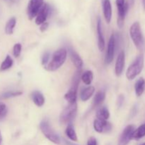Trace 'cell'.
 <instances>
[{"label":"cell","instance_id":"obj_26","mask_svg":"<svg viewBox=\"0 0 145 145\" xmlns=\"http://www.w3.org/2000/svg\"><path fill=\"white\" fill-rule=\"evenodd\" d=\"M82 80L86 85H90L93 79V74L92 71L88 70L82 74Z\"/></svg>","mask_w":145,"mask_h":145},{"label":"cell","instance_id":"obj_27","mask_svg":"<svg viewBox=\"0 0 145 145\" xmlns=\"http://www.w3.org/2000/svg\"><path fill=\"white\" fill-rule=\"evenodd\" d=\"M22 93V91H6L2 93L0 96V99H7L16 97V96H21Z\"/></svg>","mask_w":145,"mask_h":145},{"label":"cell","instance_id":"obj_5","mask_svg":"<svg viewBox=\"0 0 145 145\" xmlns=\"http://www.w3.org/2000/svg\"><path fill=\"white\" fill-rule=\"evenodd\" d=\"M40 128L41 132L48 140L56 144H60V139L50 125L49 122L47 120H43L40 123Z\"/></svg>","mask_w":145,"mask_h":145},{"label":"cell","instance_id":"obj_18","mask_svg":"<svg viewBox=\"0 0 145 145\" xmlns=\"http://www.w3.org/2000/svg\"><path fill=\"white\" fill-rule=\"evenodd\" d=\"M76 98H77V90L72 88H70L65 95V99L69 103H76Z\"/></svg>","mask_w":145,"mask_h":145},{"label":"cell","instance_id":"obj_12","mask_svg":"<svg viewBox=\"0 0 145 145\" xmlns=\"http://www.w3.org/2000/svg\"><path fill=\"white\" fill-rule=\"evenodd\" d=\"M125 55L124 51H121L118 54L117 59H116V66H115V72L118 76H120L123 72L125 67Z\"/></svg>","mask_w":145,"mask_h":145},{"label":"cell","instance_id":"obj_36","mask_svg":"<svg viewBox=\"0 0 145 145\" xmlns=\"http://www.w3.org/2000/svg\"><path fill=\"white\" fill-rule=\"evenodd\" d=\"M142 4H143V7H144V8L145 10V0H142Z\"/></svg>","mask_w":145,"mask_h":145},{"label":"cell","instance_id":"obj_2","mask_svg":"<svg viewBox=\"0 0 145 145\" xmlns=\"http://www.w3.org/2000/svg\"><path fill=\"white\" fill-rule=\"evenodd\" d=\"M130 35L136 48L140 50H142L144 47V38L142 32L140 23L137 21L133 23L130 27Z\"/></svg>","mask_w":145,"mask_h":145},{"label":"cell","instance_id":"obj_31","mask_svg":"<svg viewBox=\"0 0 145 145\" xmlns=\"http://www.w3.org/2000/svg\"><path fill=\"white\" fill-rule=\"evenodd\" d=\"M124 101H125V97L123 96V95H120L118 98V106L119 108L123 106V103H124Z\"/></svg>","mask_w":145,"mask_h":145},{"label":"cell","instance_id":"obj_7","mask_svg":"<svg viewBox=\"0 0 145 145\" xmlns=\"http://www.w3.org/2000/svg\"><path fill=\"white\" fill-rule=\"evenodd\" d=\"M44 0H30L27 7V14L30 20L36 17L40 8L43 6Z\"/></svg>","mask_w":145,"mask_h":145},{"label":"cell","instance_id":"obj_16","mask_svg":"<svg viewBox=\"0 0 145 145\" xmlns=\"http://www.w3.org/2000/svg\"><path fill=\"white\" fill-rule=\"evenodd\" d=\"M31 97L33 103L38 107H41L45 103V98L43 95L38 91H34L31 94Z\"/></svg>","mask_w":145,"mask_h":145},{"label":"cell","instance_id":"obj_28","mask_svg":"<svg viewBox=\"0 0 145 145\" xmlns=\"http://www.w3.org/2000/svg\"><path fill=\"white\" fill-rule=\"evenodd\" d=\"M7 113H8V110H7V106L4 103H0V121L7 116Z\"/></svg>","mask_w":145,"mask_h":145},{"label":"cell","instance_id":"obj_15","mask_svg":"<svg viewBox=\"0 0 145 145\" xmlns=\"http://www.w3.org/2000/svg\"><path fill=\"white\" fill-rule=\"evenodd\" d=\"M69 54L72 62L74 63V66L77 68L78 69H81L83 67V60L80 57L79 55L73 49L70 48L69 49Z\"/></svg>","mask_w":145,"mask_h":145},{"label":"cell","instance_id":"obj_29","mask_svg":"<svg viewBox=\"0 0 145 145\" xmlns=\"http://www.w3.org/2000/svg\"><path fill=\"white\" fill-rule=\"evenodd\" d=\"M21 48H22V46H21V43H16L14 45V48H13V55L15 57H18L20 56L21 52Z\"/></svg>","mask_w":145,"mask_h":145},{"label":"cell","instance_id":"obj_9","mask_svg":"<svg viewBox=\"0 0 145 145\" xmlns=\"http://www.w3.org/2000/svg\"><path fill=\"white\" fill-rule=\"evenodd\" d=\"M135 130V127L133 125H129L123 130L120 140H119L118 145H127L133 140V136Z\"/></svg>","mask_w":145,"mask_h":145},{"label":"cell","instance_id":"obj_1","mask_svg":"<svg viewBox=\"0 0 145 145\" xmlns=\"http://www.w3.org/2000/svg\"><path fill=\"white\" fill-rule=\"evenodd\" d=\"M67 52L64 48L57 50L53 53L52 57L50 63L45 66V69L49 72H54L56 71L63 65L67 58Z\"/></svg>","mask_w":145,"mask_h":145},{"label":"cell","instance_id":"obj_22","mask_svg":"<svg viewBox=\"0 0 145 145\" xmlns=\"http://www.w3.org/2000/svg\"><path fill=\"white\" fill-rule=\"evenodd\" d=\"M105 99H106V93L103 91H99L95 95L94 98H93V104L94 107L99 106L104 101Z\"/></svg>","mask_w":145,"mask_h":145},{"label":"cell","instance_id":"obj_11","mask_svg":"<svg viewBox=\"0 0 145 145\" xmlns=\"http://www.w3.org/2000/svg\"><path fill=\"white\" fill-rule=\"evenodd\" d=\"M50 11V7L48 4H43L42 8H40V11L38 12V15L35 17V24L37 25H41L45 22L46 19L48 18V15Z\"/></svg>","mask_w":145,"mask_h":145},{"label":"cell","instance_id":"obj_32","mask_svg":"<svg viewBox=\"0 0 145 145\" xmlns=\"http://www.w3.org/2000/svg\"><path fill=\"white\" fill-rule=\"evenodd\" d=\"M87 145H97V140L94 137H91L88 140Z\"/></svg>","mask_w":145,"mask_h":145},{"label":"cell","instance_id":"obj_17","mask_svg":"<svg viewBox=\"0 0 145 145\" xmlns=\"http://www.w3.org/2000/svg\"><path fill=\"white\" fill-rule=\"evenodd\" d=\"M95 92V88L93 86H90L85 88L81 91L80 98L82 101H86L89 100Z\"/></svg>","mask_w":145,"mask_h":145},{"label":"cell","instance_id":"obj_8","mask_svg":"<svg viewBox=\"0 0 145 145\" xmlns=\"http://www.w3.org/2000/svg\"><path fill=\"white\" fill-rule=\"evenodd\" d=\"M116 38L115 34H112L110 39L108 41V49L106 51V57H105V63L106 65H109L111 63L113 60L116 52Z\"/></svg>","mask_w":145,"mask_h":145},{"label":"cell","instance_id":"obj_25","mask_svg":"<svg viewBox=\"0 0 145 145\" xmlns=\"http://www.w3.org/2000/svg\"><path fill=\"white\" fill-rule=\"evenodd\" d=\"M145 136V123L135 129L133 136V140H140Z\"/></svg>","mask_w":145,"mask_h":145},{"label":"cell","instance_id":"obj_4","mask_svg":"<svg viewBox=\"0 0 145 145\" xmlns=\"http://www.w3.org/2000/svg\"><path fill=\"white\" fill-rule=\"evenodd\" d=\"M76 112H77L76 103H69V105L60 113L59 122L61 124L70 125L76 117Z\"/></svg>","mask_w":145,"mask_h":145},{"label":"cell","instance_id":"obj_19","mask_svg":"<svg viewBox=\"0 0 145 145\" xmlns=\"http://www.w3.org/2000/svg\"><path fill=\"white\" fill-rule=\"evenodd\" d=\"M145 89V80L144 78L141 77L136 82L135 85V93L137 96H140L144 93Z\"/></svg>","mask_w":145,"mask_h":145},{"label":"cell","instance_id":"obj_10","mask_svg":"<svg viewBox=\"0 0 145 145\" xmlns=\"http://www.w3.org/2000/svg\"><path fill=\"white\" fill-rule=\"evenodd\" d=\"M93 128L99 133H108L111 131L112 125L107 120L96 119L93 122Z\"/></svg>","mask_w":145,"mask_h":145},{"label":"cell","instance_id":"obj_35","mask_svg":"<svg viewBox=\"0 0 145 145\" xmlns=\"http://www.w3.org/2000/svg\"><path fill=\"white\" fill-rule=\"evenodd\" d=\"M1 142H2V136H1V131H0V145L1 144Z\"/></svg>","mask_w":145,"mask_h":145},{"label":"cell","instance_id":"obj_6","mask_svg":"<svg viewBox=\"0 0 145 145\" xmlns=\"http://www.w3.org/2000/svg\"><path fill=\"white\" fill-rule=\"evenodd\" d=\"M116 5L118 8V25L122 28L124 25L126 14L129 8L128 3L125 0H116Z\"/></svg>","mask_w":145,"mask_h":145},{"label":"cell","instance_id":"obj_30","mask_svg":"<svg viewBox=\"0 0 145 145\" xmlns=\"http://www.w3.org/2000/svg\"><path fill=\"white\" fill-rule=\"evenodd\" d=\"M50 57V52H45L42 57V65H45V66L48 65V62H49Z\"/></svg>","mask_w":145,"mask_h":145},{"label":"cell","instance_id":"obj_3","mask_svg":"<svg viewBox=\"0 0 145 145\" xmlns=\"http://www.w3.org/2000/svg\"><path fill=\"white\" fill-rule=\"evenodd\" d=\"M144 67V56L140 55L136 57L134 62L130 65L126 72V76L129 80H133L138 76Z\"/></svg>","mask_w":145,"mask_h":145},{"label":"cell","instance_id":"obj_14","mask_svg":"<svg viewBox=\"0 0 145 145\" xmlns=\"http://www.w3.org/2000/svg\"><path fill=\"white\" fill-rule=\"evenodd\" d=\"M103 15L108 24H110L112 18V7L110 0H102Z\"/></svg>","mask_w":145,"mask_h":145},{"label":"cell","instance_id":"obj_38","mask_svg":"<svg viewBox=\"0 0 145 145\" xmlns=\"http://www.w3.org/2000/svg\"><path fill=\"white\" fill-rule=\"evenodd\" d=\"M142 145H145V142H144V143H143V144H142Z\"/></svg>","mask_w":145,"mask_h":145},{"label":"cell","instance_id":"obj_37","mask_svg":"<svg viewBox=\"0 0 145 145\" xmlns=\"http://www.w3.org/2000/svg\"><path fill=\"white\" fill-rule=\"evenodd\" d=\"M134 2H135V0H130V3H131L132 5H133V4H134Z\"/></svg>","mask_w":145,"mask_h":145},{"label":"cell","instance_id":"obj_13","mask_svg":"<svg viewBox=\"0 0 145 145\" xmlns=\"http://www.w3.org/2000/svg\"><path fill=\"white\" fill-rule=\"evenodd\" d=\"M96 29H97V35H98V47L100 51H103L105 49V40L104 36L103 33V28H102V23L101 19L100 18H98L97 20V25H96Z\"/></svg>","mask_w":145,"mask_h":145},{"label":"cell","instance_id":"obj_23","mask_svg":"<svg viewBox=\"0 0 145 145\" xmlns=\"http://www.w3.org/2000/svg\"><path fill=\"white\" fill-rule=\"evenodd\" d=\"M13 64H14V61H13L11 57L7 55L0 65V72H4V71L10 69L13 66Z\"/></svg>","mask_w":145,"mask_h":145},{"label":"cell","instance_id":"obj_33","mask_svg":"<svg viewBox=\"0 0 145 145\" xmlns=\"http://www.w3.org/2000/svg\"><path fill=\"white\" fill-rule=\"evenodd\" d=\"M48 25H49V24L47 22H45L42 24H41L40 28V30L41 32H45V31L48 29Z\"/></svg>","mask_w":145,"mask_h":145},{"label":"cell","instance_id":"obj_34","mask_svg":"<svg viewBox=\"0 0 145 145\" xmlns=\"http://www.w3.org/2000/svg\"><path fill=\"white\" fill-rule=\"evenodd\" d=\"M65 142L66 143L67 145H76V144H72V143L69 142L67 141V140H65Z\"/></svg>","mask_w":145,"mask_h":145},{"label":"cell","instance_id":"obj_24","mask_svg":"<svg viewBox=\"0 0 145 145\" xmlns=\"http://www.w3.org/2000/svg\"><path fill=\"white\" fill-rule=\"evenodd\" d=\"M65 133H66L67 136L69 140H71L73 142L77 141V135H76V133L72 125H68L66 128Z\"/></svg>","mask_w":145,"mask_h":145},{"label":"cell","instance_id":"obj_20","mask_svg":"<svg viewBox=\"0 0 145 145\" xmlns=\"http://www.w3.org/2000/svg\"><path fill=\"white\" fill-rule=\"evenodd\" d=\"M110 117V112L106 107H101L96 111V118L99 120H107Z\"/></svg>","mask_w":145,"mask_h":145},{"label":"cell","instance_id":"obj_21","mask_svg":"<svg viewBox=\"0 0 145 145\" xmlns=\"http://www.w3.org/2000/svg\"><path fill=\"white\" fill-rule=\"evenodd\" d=\"M16 24V19L15 17H11L7 22L5 25V33L7 35H11L14 33V28Z\"/></svg>","mask_w":145,"mask_h":145}]
</instances>
